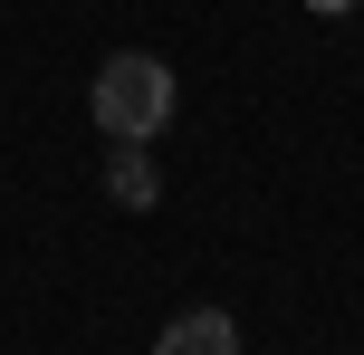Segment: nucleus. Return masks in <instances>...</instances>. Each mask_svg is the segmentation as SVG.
<instances>
[{"instance_id": "obj_1", "label": "nucleus", "mask_w": 364, "mask_h": 355, "mask_svg": "<svg viewBox=\"0 0 364 355\" xmlns=\"http://www.w3.org/2000/svg\"><path fill=\"white\" fill-rule=\"evenodd\" d=\"M87 106H96V125H106L115 144H154V134L173 125V68L154 48H115L106 68H96Z\"/></svg>"}, {"instance_id": "obj_2", "label": "nucleus", "mask_w": 364, "mask_h": 355, "mask_svg": "<svg viewBox=\"0 0 364 355\" xmlns=\"http://www.w3.org/2000/svg\"><path fill=\"white\" fill-rule=\"evenodd\" d=\"M154 355H240V327H230V307H182L154 337Z\"/></svg>"}, {"instance_id": "obj_3", "label": "nucleus", "mask_w": 364, "mask_h": 355, "mask_svg": "<svg viewBox=\"0 0 364 355\" xmlns=\"http://www.w3.org/2000/svg\"><path fill=\"white\" fill-rule=\"evenodd\" d=\"M106 202H115V211H154V202H164L154 144H115V154H106Z\"/></svg>"}, {"instance_id": "obj_4", "label": "nucleus", "mask_w": 364, "mask_h": 355, "mask_svg": "<svg viewBox=\"0 0 364 355\" xmlns=\"http://www.w3.org/2000/svg\"><path fill=\"white\" fill-rule=\"evenodd\" d=\"M307 10H316V19H346V10H355V0H307Z\"/></svg>"}]
</instances>
